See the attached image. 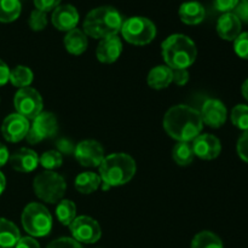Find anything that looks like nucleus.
Instances as JSON below:
<instances>
[{
	"instance_id": "nucleus-1",
	"label": "nucleus",
	"mask_w": 248,
	"mask_h": 248,
	"mask_svg": "<svg viewBox=\"0 0 248 248\" xmlns=\"http://www.w3.org/2000/svg\"><path fill=\"white\" fill-rule=\"evenodd\" d=\"M165 131L170 137L178 142H190L202 131L200 111L186 104H178L167 110L164 116Z\"/></svg>"
},
{
	"instance_id": "nucleus-2",
	"label": "nucleus",
	"mask_w": 248,
	"mask_h": 248,
	"mask_svg": "<svg viewBox=\"0 0 248 248\" xmlns=\"http://www.w3.org/2000/svg\"><path fill=\"white\" fill-rule=\"evenodd\" d=\"M124 18L113 6H101L87 14L84 21L85 34L94 39L111 38L121 31Z\"/></svg>"
},
{
	"instance_id": "nucleus-3",
	"label": "nucleus",
	"mask_w": 248,
	"mask_h": 248,
	"mask_svg": "<svg viewBox=\"0 0 248 248\" xmlns=\"http://www.w3.org/2000/svg\"><path fill=\"white\" fill-rule=\"evenodd\" d=\"M164 61L171 69H188L196 60L198 50L190 38L183 34H173L161 44Z\"/></svg>"
},
{
	"instance_id": "nucleus-4",
	"label": "nucleus",
	"mask_w": 248,
	"mask_h": 248,
	"mask_svg": "<svg viewBox=\"0 0 248 248\" xmlns=\"http://www.w3.org/2000/svg\"><path fill=\"white\" fill-rule=\"evenodd\" d=\"M136 173V161L125 153L110 154L99 165V177L107 186H119L128 183Z\"/></svg>"
},
{
	"instance_id": "nucleus-5",
	"label": "nucleus",
	"mask_w": 248,
	"mask_h": 248,
	"mask_svg": "<svg viewBox=\"0 0 248 248\" xmlns=\"http://www.w3.org/2000/svg\"><path fill=\"white\" fill-rule=\"evenodd\" d=\"M22 225L31 236H46L52 229V216L44 205L31 202L22 212Z\"/></svg>"
},
{
	"instance_id": "nucleus-6",
	"label": "nucleus",
	"mask_w": 248,
	"mask_h": 248,
	"mask_svg": "<svg viewBox=\"0 0 248 248\" xmlns=\"http://www.w3.org/2000/svg\"><path fill=\"white\" fill-rule=\"evenodd\" d=\"M33 189L35 195L41 201L47 203H56L64 196L67 184L64 178L53 171H45L34 178Z\"/></svg>"
},
{
	"instance_id": "nucleus-7",
	"label": "nucleus",
	"mask_w": 248,
	"mask_h": 248,
	"mask_svg": "<svg viewBox=\"0 0 248 248\" xmlns=\"http://www.w3.org/2000/svg\"><path fill=\"white\" fill-rule=\"evenodd\" d=\"M121 33L127 43L143 46L154 40L156 36V27L145 17H131L124 21Z\"/></svg>"
},
{
	"instance_id": "nucleus-8",
	"label": "nucleus",
	"mask_w": 248,
	"mask_h": 248,
	"mask_svg": "<svg viewBox=\"0 0 248 248\" xmlns=\"http://www.w3.org/2000/svg\"><path fill=\"white\" fill-rule=\"evenodd\" d=\"M17 114L27 120H34L43 111V98L35 89L24 87L16 92L14 98Z\"/></svg>"
},
{
	"instance_id": "nucleus-9",
	"label": "nucleus",
	"mask_w": 248,
	"mask_h": 248,
	"mask_svg": "<svg viewBox=\"0 0 248 248\" xmlns=\"http://www.w3.org/2000/svg\"><path fill=\"white\" fill-rule=\"evenodd\" d=\"M58 131V121L55 114L41 111L33 120L26 138L31 144H36L45 138L53 137Z\"/></svg>"
},
{
	"instance_id": "nucleus-10",
	"label": "nucleus",
	"mask_w": 248,
	"mask_h": 248,
	"mask_svg": "<svg viewBox=\"0 0 248 248\" xmlns=\"http://www.w3.org/2000/svg\"><path fill=\"white\" fill-rule=\"evenodd\" d=\"M73 239L82 244H94L101 239V227L91 217L80 216L77 217L69 225Z\"/></svg>"
},
{
	"instance_id": "nucleus-11",
	"label": "nucleus",
	"mask_w": 248,
	"mask_h": 248,
	"mask_svg": "<svg viewBox=\"0 0 248 248\" xmlns=\"http://www.w3.org/2000/svg\"><path fill=\"white\" fill-rule=\"evenodd\" d=\"M74 156L81 166L99 167L104 160V149L97 140H86L75 147Z\"/></svg>"
},
{
	"instance_id": "nucleus-12",
	"label": "nucleus",
	"mask_w": 248,
	"mask_h": 248,
	"mask_svg": "<svg viewBox=\"0 0 248 248\" xmlns=\"http://www.w3.org/2000/svg\"><path fill=\"white\" fill-rule=\"evenodd\" d=\"M29 127V120L23 118L19 114H10L4 119L1 124V133L2 137L11 143H17L26 138L27 133H28Z\"/></svg>"
},
{
	"instance_id": "nucleus-13",
	"label": "nucleus",
	"mask_w": 248,
	"mask_h": 248,
	"mask_svg": "<svg viewBox=\"0 0 248 248\" xmlns=\"http://www.w3.org/2000/svg\"><path fill=\"white\" fill-rule=\"evenodd\" d=\"M200 114L202 123L213 128L222 127L228 118V111L224 103L215 98L207 99L203 103Z\"/></svg>"
},
{
	"instance_id": "nucleus-14",
	"label": "nucleus",
	"mask_w": 248,
	"mask_h": 248,
	"mask_svg": "<svg viewBox=\"0 0 248 248\" xmlns=\"http://www.w3.org/2000/svg\"><path fill=\"white\" fill-rule=\"evenodd\" d=\"M193 150L195 156L202 160H213L219 156L222 152V144L220 140L216 136L205 133L199 135L193 142Z\"/></svg>"
},
{
	"instance_id": "nucleus-15",
	"label": "nucleus",
	"mask_w": 248,
	"mask_h": 248,
	"mask_svg": "<svg viewBox=\"0 0 248 248\" xmlns=\"http://www.w3.org/2000/svg\"><path fill=\"white\" fill-rule=\"evenodd\" d=\"M52 24L58 31H69L77 28L79 22V12L73 5H60L53 10Z\"/></svg>"
},
{
	"instance_id": "nucleus-16",
	"label": "nucleus",
	"mask_w": 248,
	"mask_h": 248,
	"mask_svg": "<svg viewBox=\"0 0 248 248\" xmlns=\"http://www.w3.org/2000/svg\"><path fill=\"white\" fill-rule=\"evenodd\" d=\"M9 161L14 170L28 173L38 167L39 156L34 150L28 149V148H21L10 156Z\"/></svg>"
},
{
	"instance_id": "nucleus-17",
	"label": "nucleus",
	"mask_w": 248,
	"mask_h": 248,
	"mask_svg": "<svg viewBox=\"0 0 248 248\" xmlns=\"http://www.w3.org/2000/svg\"><path fill=\"white\" fill-rule=\"evenodd\" d=\"M121 52H123V43L120 38L116 35L101 40V43L97 46L96 56L99 62L110 64L120 57Z\"/></svg>"
},
{
	"instance_id": "nucleus-18",
	"label": "nucleus",
	"mask_w": 248,
	"mask_h": 248,
	"mask_svg": "<svg viewBox=\"0 0 248 248\" xmlns=\"http://www.w3.org/2000/svg\"><path fill=\"white\" fill-rule=\"evenodd\" d=\"M242 23L232 12L223 14L218 18L217 33L222 39L227 41H235V39L241 34Z\"/></svg>"
},
{
	"instance_id": "nucleus-19",
	"label": "nucleus",
	"mask_w": 248,
	"mask_h": 248,
	"mask_svg": "<svg viewBox=\"0 0 248 248\" xmlns=\"http://www.w3.org/2000/svg\"><path fill=\"white\" fill-rule=\"evenodd\" d=\"M179 18L182 22L190 26L201 23L206 16L205 7L199 1H186L179 7Z\"/></svg>"
},
{
	"instance_id": "nucleus-20",
	"label": "nucleus",
	"mask_w": 248,
	"mask_h": 248,
	"mask_svg": "<svg viewBox=\"0 0 248 248\" xmlns=\"http://www.w3.org/2000/svg\"><path fill=\"white\" fill-rule=\"evenodd\" d=\"M148 85L154 90H162L172 82V69L167 65H156L149 72Z\"/></svg>"
},
{
	"instance_id": "nucleus-21",
	"label": "nucleus",
	"mask_w": 248,
	"mask_h": 248,
	"mask_svg": "<svg viewBox=\"0 0 248 248\" xmlns=\"http://www.w3.org/2000/svg\"><path fill=\"white\" fill-rule=\"evenodd\" d=\"M87 36L80 29L74 28L64 36V46L67 51L72 55L79 56L84 53L87 48Z\"/></svg>"
},
{
	"instance_id": "nucleus-22",
	"label": "nucleus",
	"mask_w": 248,
	"mask_h": 248,
	"mask_svg": "<svg viewBox=\"0 0 248 248\" xmlns=\"http://www.w3.org/2000/svg\"><path fill=\"white\" fill-rule=\"evenodd\" d=\"M21 235L18 228L10 220L0 218V247H15Z\"/></svg>"
},
{
	"instance_id": "nucleus-23",
	"label": "nucleus",
	"mask_w": 248,
	"mask_h": 248,
	"mask_svg": "<svg viewBox=\"0 0 248 248\" xmlns=\"http://www.w3.org/2000/svg\"><path fill=\"white\" fill-rule=\"evenodd\" d=\"M102 179L98 174L93 172H82L75 178L74 186L79 193L81 194H92L98 189Z\"/></svg>"
},
{
	"instance_id": "nucleus-24",
	"label": "nucleus",
	"mask_w": 248,
	"mask_h": 248,
	"mask_svg": "<svg viewBox=\"0 0 248 248\" xmlns=\"http://www.w3.org/2000/svg\"><path fill=\"white\" fill-rule=\"evenodd\" d=\"M22 11L19 0H0V22L10 23L16 21Z\"/></svg>"
},
{
	"instance_id": "nucleus-25",
	"label": "nucleus",
	"mask_w": 248,
	"mask_h": 248,
	"mask_svg": "<svg viewBox=\"0 0 248 248\" xmlns=\"http://www.w3.org/2000/svg\"><path fill=\"white\" fill-rule=\"evenodd\" d=\"M172 157L179 166H188L195 157L193 145L189 142H178L172 150Z\"/></svg>"
},
{
	"instance_id": "nucleus-26",
	"label": "nucleus",
	"mask_w": 248,
	"mask_h": 248,
	"mask_svg": "<svg viewBox=\"0 0 248 248\" xmlns=\"http://www.w3.org/2000/svg\"><path fill=\"white\" fill-rule=\"evenodd\" d=\"M11 84L18 89L29 87L33 81V72L26 65H17L12 70H10V79Z\"/></svg>"
},
{
	"instance_id": "nucleus-27",
	"label": "nucleus",
	"mask_w": 248,
	"mask_h": 248,
	"mask_svg": "<svg viewBox=\"0 0 248 248\" xmlns=\"http://www.w3.org/2000/svg\"><path fill=\"white\" fill-rule=\"evenodd\" d=\"M77 216V206L72 200H61L56 207V217L63 225H70Z\"/></svg>"
},
{
	"instance_id": "nucleus-28",
	"label": "nucleus",
	"mask_w": 248,
	"mask_h": 248,
	"mask_svg": "<svg viewBox=\"0 0 248 248\" xmlns=\"http://www.w3.org/2000/svg\"><path fill=\"white\" fill-rule=\"evenodd\" d=\"M191 248H223V242L213 232H201L191 241Z\"/></svg>"
},
{
	"instance_id": "nucleus-29",
	"label": "nucleus",
	"mask_w": 248,
	"mask_h": 248,
	"mask_svg": "<svg viewBox=\"0 0 248 248\" xmlns=\"http://www.w3.org/2000/svg\"><path fill=\"white\" fill-rule=\"evenodd\" d=\"M232 123L235 127L240 130H248V106L246 104H237L232 110Z\"/></svg>"
},
{
	"instance_id": "nucleus-30",
	"label": "nucleus",
	"mask_w": 248,
	"mask_h": 248,
	"mask_svg": "<svg viewBox=\"0 0 248 248\" xmlns=\"http://www.w3.org/2000/svg\"><path fill=\"white\" fill-rule=\"evenodd\" d=\"M62 162L63 156L57 150H48V152H45L39 157V164H41V166L44 169L48 170V171L61 167L62 166Z\"/></svg>"
},
{
	"instance_id": "nucleus-31",
	"label": "nucleus",
	"mask_w": 248,
	"mask_h": 248,
	"mask_svg": "<svg viewBox=\"0 0 248 248\" xmlns=\"http://www.w3.org/2000/svg\"><path fill=\"white\" fill-rule=\"evenodd\" d=\"M46 26H47L46 12L40 11V10L38 9L34 10L31 14V17H29V27H31L34 31H43Z\"/></svg>"
},
{
	"instance_id": "nucleus-32",
	"label": "nucleus",
	"mask_w": 248,
	"mask_h": 248,
	"mask_svg": "<svg viewBox=\"0 0 248 248\" xmlns=\"http://www.w3.org/2000/svg\"><path fill=\"white\" fill-rule=\"evenodd\" d=\"M234 50L242 60H248V31L241 33L234 41Z\"/></svg>"
},
{
	"instance_id": "nucleus-33",
	"label": "nucleus",
	"mask_w": 248,
	"mask_h": 248,
	"mask_svg": "<svg viewBox=\"0 0 248 248\" xmlns=\"http://www.w3.org/2000/svg\"><path fill=\"white\" fill-rule=\"evenodd\" d=\"M236 150L240 159L248 164V130L245 131L241 137L239 138V140H237Z\"/></svg>"
},
{
	"instance_id": "nucleus-34",
	"label": "nucleus",
	"mask_w": 248,
	"mask_h": 248,
	"mask_svg": "<svg viewBox=\"0 0 248 248\" xmlns=\"http://www.w3.org/2000/svg\"><path fill=\"white\" fill-rule=\"evenodd\" d=\"M47 248H82L78 241L70 237H60L48 244Z\"/></svg>"
},
{
	"instance_id": "nucleus-35",
	"label": "nucleus",
	"mask_w": 248,
	"mask_h": 248,
	"mask_svg": "<svg viewBox=\"0 0 248 248\" xmlns=\"http://www.w3.org/2000/svg\"><path fill=\"white\" fill-rule=\"evenodd\" d=\"M232 14L240 19V22H245L248 24V0H239Z\"/></svg>"
},
{
	"instance_id": "nucleus-36",
	"label": "nucleus",
	"mask_w": 248,
	"mask_h": 248,
	"mask_svg": "<svg viewBox=\"0 0 248 248\" xmlns=\"http://www.w3.org/2000/svg\"><path fill=\"white\" fill-rule=\"evenodd\" d=\"M237 2H239V0H213V5H215L216 10L224 12V14L232 12Z\"/></svg>"
},
{
	"instance_id": "nucleus-37",
	"label": "nucleus",
	"mask_w": 248,
	"mask_h": 248,
	"mask_svg": "<svg viewBox=\"0 0 248 248\" xmlns=\"http://www.w3.org/2000/svg\"><path fill=\"white\" fill-rule=\"evenodd\" d=\"M172 81L178 86H184L189 81L188 69H172Z\"/></svg>"
},
{
	"instance_id": "nucleus-38",
	"label": "nucleus",
	"mask_w": 248,
	"mask_h": 248,
	"mask_svg": "<svg viewBox=\"0 0 248 248\" xmlns=\"http://www.w3.org/2000/svg\"><path fill=\"white\" fill-rule=\"evenodd\" d=\"M61 0H34V5L38 10L44 12H48L51 10H55L60 6Z\"/></svg>"
},
{
	"instance_id": "nucleus-39",
	"label": "nucleus",
	"mask_w": 248,
	"mask_h": 248,
	"mask_svg": "<svg viewBox=\"0 0 248 248\" xmlns=\"http://www.w3.org/2000/svg\"><path fill=\"white\" fill-rule=\"evenodd\" d=\"M57 152L61 153V154L70 155L74 154L75 145L67 138H61V140H57Z\"/></svg>"
},
{
	"instance_id": "nucleus-40",
	"label": "nucleus",
	"mask_w": 248,
	"mask_h": 248,
	"mask_svg": "<svg viewBox=\"0 0 248 248\" xmlns=\"http://www.w3.org/2000/svg\"><path fill=\"white\" fill-rule=\"evenodd\" d=\"M15 248H40L38 241L33 237H21L16 244Z\"/></svg>"
},
{
	"instance_id": "nucleus-41",
	"label": "nucleus",
	"mask_w": 248,
	"mask_h": 248,
	"mask_svg": "<svg viewBox=\"0 0 248 248\" xmlns=\"http://www.w3.org/2000/svg\"><path fill=\"white\" fill-rule=\"evenodd\" d=\"M10 79V68L5 62L0 60V86H4Z\"/></svg>"
},
{
	"instance_id": "nucleus-42",
	"label": "nucleus",
	"mask_w": 248,
	"mask_h": 248,
	"mask_svg": "<svg viewBox=\"0 0 248 248\" xmlns=\"http://www.w3.org/2000/svg\"><path fill=\"white\" fill-rule=\"evenodd\" d=\"M10 159V154H9V149L5 144L0 143V167L4 166Z\"/></svg>"
},
{
	"instance_id": "nucleus-43",
	"label": "nucleus",
	"mask_w": 248,
	"mask_h": 248,
	"mask_svg": "<svg viewBox=\"0 0 248 248\" xmlns=\"http://www.w3.org/2000/svg\"><path fill=\"white\" fill-rule=\"evenodd\" d=\"M241 92H242V96H244V98L248 101V79L244 82V84H242Z\"/></svg>"
},
{
	"instance_id": "nucleus-44",
	"label": "nucleus",
	"mask_w": 248,
	"mask_h": 248,
	"mask_svg": "<svg viewBox=\"0 0 248 248\" xmlns=\"http://www.w3.org/2000/svg\"><path fill=\"white\" fill-rule=\"evenodd\" d=\"M5 186H6V179H5L4 174L0 172V195H1L2 191L5 190Z\"/></svg>"
},
{
	"instance_id": "nucleus-45",
	"label": "nucleus",
	"mask_w": 248,
	"mask_h": 248,
	"mask_svg": "<svg viewBox=\"0 0 248 248\" xmlns=\"http://www.w3.org/2000/svg\"><path fill=\"white\" fill-rule=\"evenodd\" d=\"M0 248H4V247H0Z\"/></svg>"
}]
</instances>
